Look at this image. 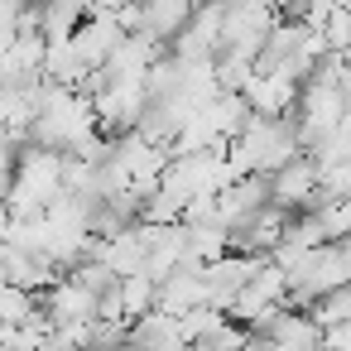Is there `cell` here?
I'll return each instance as SVG.
<instances>
[{
	"label": "cell",
	"mask_w": 351,
	"mask_h": 351,
	"mask_svg": "<svg viewBox=\"0 0 351 351\" xmlns=\"http://www.w3.org/2000/svg\"><path fill=\"white\" fill-rule=\"evenodd\" d=\"M322 346H327V351H351V322H341V327H327Z\"/></svg>",
	"instance_id": "cell-7"
},
{
	"label": "cell",
	"mask_w": 351,
	"mask_h": 351,
	"mask_svg": "<svg viewBox=\"0 0 351 351\" xmlns=\"http://www.w3.org/2000/svg\"><path fill=\"white\" fill-rule=\"evenodd\" d=\"M308 313L317 317V327H322V332H327V327H341V322H351V289H337V293L317 298Z\"/></svg>",
	"instance_id": "cell-6"
},
{
	"label": "cell",
	"mask_w": 351,
	"mask_h": 351,
	"mask_svg": "<svg viewBox=\"0 0 351 351\" xmlns=\"http://www.w3.org/2000/svg\"><path fill=\"white\" fill-rule=\"evenodd\" d=\"M121 298H125L130 322H140V317H149V313L159 308V279H149V274H130V279H121Z\"/></svg>",
	"instance_id": "cell-5"
},
{
	"label": "cell",
	"mask_w": 351,
	"mask_h": 351,
	"mask_svg": "<svg viewBox=\"0 0 351 351\" xmlns=\"http://www.w3.org/2000/svg\"><path fill=\"white\" fill-rule=\"evenodd\" d=\"M241 97L250 101V111H255V116L284 121V116L298 106L303 87H298V82H289V77H279V73H260V68H255V77H250V87H245Z\"/></svg>",
	"instance_id": "cell-4"
},
{
	"label": "cell",
	"mask_w": 351,
	"mask_h": 351,
	"mask_svg": "<svg viewBox=\"0 0 351 351\" xmlns=\"http://www.w3.org/2000/svg\"><path fill=\"white\" fill-rule=\"evenodd\" d=\"M265 341L274 346V351H313V346H322V327H317V317L313 313H303V308H279L265 327Z\"/></svg>",
	"instance_id": "cell-3"
},
{
	"label": "cell",
	"mask_w": 351,
	"mask_h": 351,
	"mask_svg": "<svg viewBox=\"0 0 351 351\" xmlns=\"http://www.w3.org/2000/svg\"><path fill=\"white\" fill-rule=\"evenodd\" d=\"M97 308H101V293L87 289L77 274H63V279L44 293V313L53 317V327H68V322H97Z\"/></svg>",
	"instance_id": "cell-2"
},
{
	"label": "cell",
	"mask_w": 351,
	"mask_h": 351,
	"mask_svg": "<svg viewBox=\"0 0 351 351\" xmlns=\"http://www.w3.org/2000/svg\"><path fill=\"white\" fill-rule=\"evenodd\" d=\"M269 183H274V202H279L284 212H308V207L317 202V193H322V173H317V159H313V154H298V159L284 164Z\"/></svg>",
	"instance_id": "cell-1"
}]
</instances>
